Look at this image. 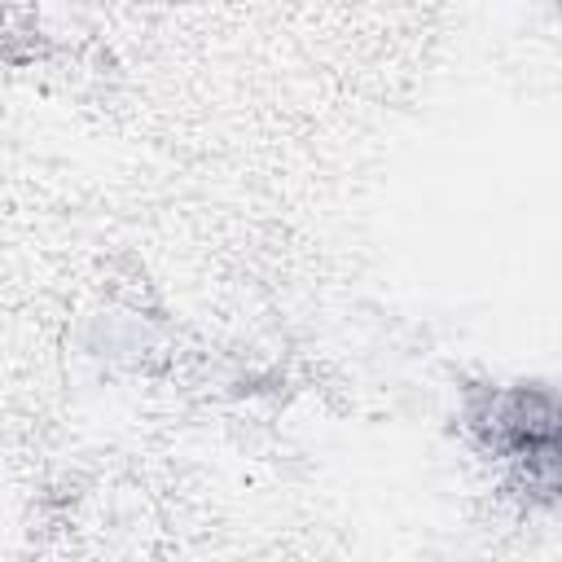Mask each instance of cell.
Instances as JSON below:
<instances>
[{
    "instance_id": "obj_1",
    "label": "cell",
    "mask_w": 562,
    "mask_h": 562,
    "mask_svg": "<svg viewBox=\"0 0 562 562\" xmlns=\"http://www.w3.org/2000/svg\"><path fill=\"white\" fill-rule=\"evenodd\" d=\"M457 435L527 509H562V386L474 378L457 391Z\"/></svg>"
}]
</instances>
